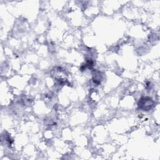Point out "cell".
Returning a JSON list of instances; mask_svg holds the SVG:
<instances>
[{
  "label": "cell",
  "mask_w": 160,
  "mask_h": 160,
  "mask_svg": "<svg viewBox=\"0 0 160 160\" xmlns=\"http://www.w3.org/2000/svg\"><path fill=\"white\" fill-rule=\"evenodd\" d=\"M152 103L153 102L151 98H144L139 101V106L140 108L144 110H148L151 108V106H152Z\"/></svg>",
  "instance_id": "6da1fadb"
}]
</instances>
